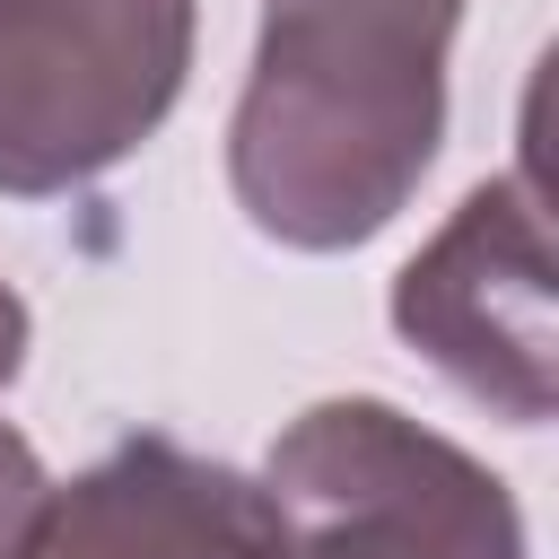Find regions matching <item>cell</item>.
Here are the masks:
<instances>
[{"mask_svg": "<svg viewBox=\"0 0 559 559\" xmlns=\"http://www.w3.org/2000/svg\"><path fill=\"white\" fill-rule=\"evenodd\" d=\"M454 17L463 0H262L227 183L271 245L349 253L402 218L445 140Z\"/></svg>", "mask_w": 559, "mask_h": 559, "instance_id": "obj_1", "label": "cell"}, {"mask_svg": "<svg viewBox=\"0 0 559 559\" xmlns=\"http://www.w3.org/2000/svg\"><path fill=\"white\" fill-rule=\"evenodd\" d=\"M393 332L489 402L515 428H542L559 402V314H550V236L524 175L463 192V210L402 262Z\"/></svg>", "mask_w": 559, "mask_h": 559, "instance_id": "obj_4", "label": "cell"}, {"mask_svg": "<svg viewBox=\"0 0 559 559\" xmlns=\"http://www.w3.org/2000/svg\"><path fill=\"white\" fill-rule=\"evenodd\" d=\"M26 367V306H17V288L0 280V384Z\"/></svg>", "mask_w": 559, "mask_h": 559, "instance_id": "obj_7", "label": "cell"}, {"mask_svg": "<svg viewBox=\"0 0 559 559\" xmlns=\"http://www.w3.org/2000/svg\"><path fill=\"white\" fill-rule=\"evenodd\" d=\"M44 498H52V480H44L35 445L0 419V559H26V542L44 524Z\"/></svg>", "mask_w": 559, "mask_h": 559, "instance_id": "obj_6", "label": "cell"}, {"mask_svg": "<svg viewBox=\"0 0 559 559\" xmlns=\"http://www.w3.org/2000/svg\"><path fill=\"white\" fill-rule=\"evenodd\" d=\"M26 559H288V524L262 480L131 437L44 498Z\"/></svg>", "mask_w": 559, "mask_h": 559, "instance_id": "obj_5", "label": "cell"}, {"mask_svg": "<svg viewBox=\"0 0 559 559\" xmlns=\"http://www.w3.org/2000/svg\"><path fill=\"white\" fill-rule=\"evenodd\" d=\"M262 489L288 524V559H524L507 480L376 393L297 411Z\"/></svg>", "mask_w": 559, "mask_h": 559, "instance_id": "obj_2", "label": "cell"}, {"mask_svg": "<svg viewBox=\"0 0 559 559\" xmlns=\"http://www.w3.org/2000/svg\"><path fill=\"white\" fill-rule=\"evenodd\" d=\"M183 70L192 0H0V192L96 183L175 114Z\"/></svg>", "mask_w": 559, "mask_h": 559, "instance_id": "obj_3", "label": "cell"}]
</instances>
